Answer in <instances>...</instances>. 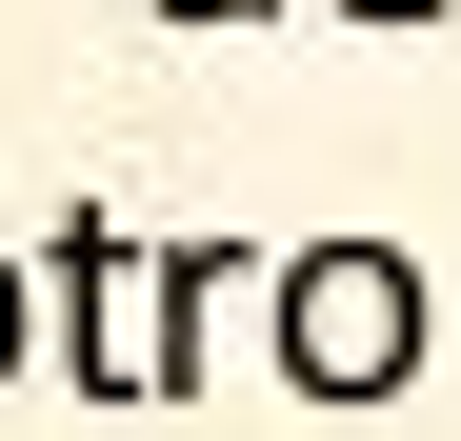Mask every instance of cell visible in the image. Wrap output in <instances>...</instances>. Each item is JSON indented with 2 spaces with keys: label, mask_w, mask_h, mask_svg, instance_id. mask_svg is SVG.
Here are the masks:
<instances>
[{
  "label": "cell",
  "mask_w": 461,
  "mask_h": 441,
  "mask_svg": "<svg viewBox=\"0 0 461 441\" xmlns=\"http://www.w3.org/2000/svg\"><path fill=\"white\" fill-rule=\"evenodd\" d=\"M221 302H261V241H181V261H140V401H181L201 361H221Z\"/></svg>",
  "instance_id": "3957f363"
},
{
  "label": "cell",
  "mask_w": 461,
  "mask_h": 441,
  "mask_svg": "<svg viewBox=\"0 0 461 441\" xmlns=\"http://www.w3.org/2000/svg\"><path fill=\"white\" fill-rule=\"evenodd\" d=\"M321 21H381V40H402V21H441V0H321Z\"/></svg>",
  "instance_id": "8992f818"
},
{
  "label": "cell",
  "mask_w": 461,
  "mask_h": 441,
  "mask_svg": "<svg viewBox=\"0 0 461 441\" xmlns=\"http://www.w3.org/2000/svg\"><path fill=\"white\" fill-rule=\"evenodd\" d=\"M261 341H281L301 401H402L421 341H441V302H421L402 241H281L261 261Z\"/></svg>",
  "instance_id": "6da1fadb"
},
{
  "label": "cell",
  "mask_w": 461,
  "mask_h": 441,
  "mask_svg": "<svg viewBox=\"0 0 461 441\" xmlns=\"http://www.w3.org/2000/svg\"><path fill=\"white\" fill-rule=\"evenodd\" d=\"M140 21H201V40H221V21H281V0H140Z\"/></svg>",
  "instance_id": "5b68a950"
},
{
  "label": "cell",
  "mask_w": 461,
  "mask_h": 441,
  "mask_svg": "<svg viewBox=\"0 0 461 441\" xmlns=\"http://www.w3.org/2000/svg\"><path fill=\"white\" fill-rule=\"evenodd\" d=\"M21 281H41L60 382H81V401H140V241H121V220H101V201H60V241H41Z\"/></svg>",
  "instance_id": "7a4b0ae2"
},
{
  "label": "cell",
  "mask_w": 461,
  "mask_h": 441,
  "mask_svg": "<svg viewBox=\"0 0 461 441\" xmlns=\"http://www.w3.org/2000/svg\"><path fill=\"white\" fill-rule=\"evenodd\" d=\"M41 361V281H21V241H0V382Z\"/></svg>",
  "instance_id": "277c9868"
}]
</instances>
